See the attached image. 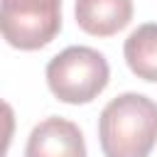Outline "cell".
<instances>
[{
	"label": "cell",
	"mask_w": 157,
	"mask_h": 157,
	"mask_svg": "<svg viewBox=\"0 0 157 157\" xmlns=\"http://www.w3.org/2000/svg\"><path fill=\"white\" fill-rule=\"evenodd\" d=\"M105 157H150L157 145V103L142 93L115 96L98 118Z\"/></svg>",
	"instance_id": "cell-1"
},
{
	"label": "cell",
	"mask_w": 157,
	"mask_h": 157,
	"mask_svg": "<svg viewBox=\"0 0 157 157\" xmlns=\"http://www.w3.org/2000/svg\"><path fill=\"white\" fill-rule=\"evenodd\" d=\"M110 66L105 56L93 47H66L47 64V86L61 101L71 105L91 103L108 86Z\"/></svg>",
	"instance_id": "cell-2"
},
{
	"label": "cell",
	"mask_w": 157,
	"mask_h": 157,
	"mask_svg": "<svg viewBox=\"0 0 157 157\" xmlns=\"http://www.w3.org/2000/svg\"><path fill=\"white\" fill-rule=\"evenodd\" d=\"M61 29V0H0V34L22 52L47 47Z\"/></svg>",
	"instance_id": "cell-3"
},
{
	"label": "cell",
	"mask_w": 157,
	"mask_h": 157,
	"mask_svg": "<svg viewBox=\"0 0 157 157\" xmlns=\"http://www.w3.org/2000/svg\"><path fill=\"white\" fill-rule=\"evenodd\" d=\"M25 157H86V142L76 123L52 115L32 128Z\"/></svg>",
	"instance_id": "cell-4"
},
{
	"label": "cell",
	"mask_w": 157,
	"mask_h": 157,
	"mask_svg": "<svg viewBox=\"0 0 157 157\" xmlns=\"http://www.w3.org/2000/svg\"><path fill=\"white\" fill-rule=\"evenodd\" d=\"M76 25L93 37H110L130 25L132 0H76Z\"/></svg>",
	"instance_id": "cell-5"
},
{
	"label": "cell",
	"mask_w": 157,
	"mask_h": 157,
	"mask_svg": "<svg viewBox=\"0 0 157 157\" xmlns=\"http://www.w3.org/2000/svg\"><path fill=\"white\" fill-rule=\"evenodd\" d=\"M123 54L137 78L157 83V22H145L132 29L123 44Z\"/></svg>",
	"instance_id": "cell-6"
},
{
	"label": "cell",
	"mask_w": 157,
	"mask_h": 157,
	"mask_svg": "<svg viewBox=\"0 0 157 157\" xmlns=\"http://www.w3.org/2000/svg\"><path fill=\"white\" fill-rule=\"evenodd\" d=\"M12 135H15V110L10 103L0 98V157L7 155Z\"/></svg>",
	"instance_id": "cell-7"
}]
</instances>
